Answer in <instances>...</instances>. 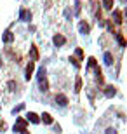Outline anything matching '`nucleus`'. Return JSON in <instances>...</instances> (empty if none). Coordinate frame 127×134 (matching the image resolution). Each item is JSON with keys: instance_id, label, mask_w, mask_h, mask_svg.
<instances>
[{"instance_id": "obj_1", "label": "nucleus", "mask_w": 127, "mask_h": 134, "mask_svg": "<svg viewBox=\"0 0 127 134\" xmlns=\"http://www.w3.org/2000/svg\"><path fill=\"white\" fill-rule=\"evenodd\" d=\"M14 132L26 134V120H25V119H16V124H14Z\"/></svg>"}, {"instance_id": "obj_2", "label": "nucleus", "mask_w": 127, "mask_h": 134, "mask_svg": "<svg viewBox=\"0 0 127 134\" xmlns=\"http://www.w3.org/2000/svg\"><path fill=\"white\" fill-rule=\"evenodd\" d=\"M52 42H54V45H58V47H61V45H64L66 44V38H64L61 33H56L52 37Z\"/></svg>"}, {"instance_id": "obj_3", "label": "nucleus", "mask_w": 127, "mask_h": 134, "mask_svg": "<svg viewBox=\"0 0 127 134\" xmlns=\"http://www.w3.org/2000/svg\"><path fill=\"white\" fill-rule=\"evenodd\" d=\"M19 19L25 21V23H28V21L31 19V12H30L28 9H21L19 10Z\"/></svg>"}, {"instance_id": "obj_4", "label": "nucleus", "mask_w": 127, "mask_h": 134, "mask_svg": "<svg viewBox=\"0 0 127 134\" xmlns=\"http://www.w3.org/2000/svg\"><path fill=\"white\" fill-rule=\"evenodd\" d=\"M56 104H59V106H66L68 104V98L64 94H56Z\"/></svg>"}, {"instance_id": "obj_5", "label": "nucleus", "mask_w": 127, "mask_h": 134, "mask_svg": "<svg viewBox=\"0 0 127 134\" xmlns=\"http://www.w3.org/2000/svg\"><path fill=\"white\" fill-rule=\"evenodd\" d=\"M2 40H4V44H10V42H14V33L7 30L4 33V37H2Z\"/></svg>"}, {"instance_id": "obj_6", "label": "nucleus", "mask_w": 127, "mask_h": 134, "mask_svg": "<svg viewBox=\"0 0 127 134\" xmlns=\"http://www.w3.org/2000/svg\"><path fill=\"white\" fill-rule=\"evenodd\" d=\"M115 94H117V89H115L113 85H106V87H104V96H106V98H113Z\"/></svg>"}, {"instance_id": "obj_7", "label": "nucleus", "mask_w": 127, "mask_h": 134, "mask_svg": "<svg viewBox=\"0 0 127 134\" xmlns=\"http://www.w3.org/2000/svg\"><path fill=\"white\" fill-rule=\"evenodd\" d=\"M33 70H35V63L33 61H30L28 65H26V80H30V77H31V75H33Z\"/></svg>"}, {"instance_id": "obj_8", "label": "nucleus", "mask_w": 127, "mask_h": 134, "mask_svg": "<svg viewBox=\"0 0 127 134\" xmlns=\"http://www.w3.org/2000/svg\"><path fill=\"white\" fill-rule=\"evenodd\" d=\"M26 120H28V122H31V124H38V122H40L38 115H37V113H33V111H30V113L26 115Z\"/></svg>"}, {"instance_id": "obj_9", "label": "nucleus", "mask_w": 127, "mask_h": 134, "mask_svg": "<svg viewBox=\"0 0 127 134\" xmlns=\"http://www.w3.org/2000/svg\"><path fill=\"white\" fill-rule=\"evenodd\" d=\"M78 30H80V33H82V35H87L91 28H89V25L85 23V21H80V25H78Z\"/></svg>"}, {"instance_id": "obj_10", "label": "nucleus", "mask_w": 127, "mask_h": 134, "mask_svg": "<svg viewBox=\"0 0 127 134\" xmlns=\"http://www.w3.org/2000/svg\"><path fill=\"white\" fill-rule=\"evenodd\" d=\"M30 54H31V61H38V51H37V47H35V45H31V47H30Z\"/></svg>"}, {"instance_id": "obj_11", "label": "nucleus", "mask_w": 127, "mask_h": 134, "mask_svg": "<svg viewBox=\"0 0 127 134\" xmlns=\"http://www.w3.org/2000/svg\"><path fill=\"white\" fill-rule=\"evenodd\" d=\"M103 59H104V65L112 66V63H113V56H112V52H104V56H103Z\"/></svg>"}, {"instance_id": "obj_12", "label": "nucleus", "mask_w": 127, "mask_h": 134, "mask_svg": "<svg viewBox=\"0 0 127 134\" xmlns=\"http://www.w3.org/2000/svg\"><path fill=\"white\" fill-rule=\"evenodd\" d=\"M38 85H40V91H42V92H45V91L49 89V84H47V80H45V79L38 80Z\"/></svg>"}, {"instance_id": "obj_13", "label": "nucleus", "mask_w": 127, "mask_h": 134, "mask_svg": "<svg viewBox=\"0 0 127 134\" xmlns=\"http://www.w3.org/2000/svg\"><path fill=\"white\" fill-rule=\"evenodd\" d=\"M113 19H115L117 25H120V23H122V12H120V10H115V12H113Z\"/></svg>"}, {"instance_id": "obj_14", "label": "nucleus", "mask_w": 127, "mask_h": 134, "mask_svg": "<svg viewBox=\"0 0 127 134\" xmlns=\"http://www.w3.org/2000/svg\"><path fill=\"white\" fill-rule=\"evenodd\" d=\"M115 38H117V42H118V45H120V47H125V40H124L122 33H115Z\"/></svg>"}, {"instance_id": "obj_15", "label": "nucleus", "mask_w": 127, "mask_h": 134, "mask_svg": "<svg viewBox=\"0 0 127 134\" xmlns=\"http://www.w3.org/2000/svg\"><path fill=\"white\" fill-rule=\"evenodd\" d=\"M42 120H44V124H47V125L52 124V117H51L49 113H44V115H42Z\"/></svg>"}, {"instance_id": "obj_16", "label": "nucleus", "mask_w": 127, "mask_h": 134, "mask_svg": "<svg viewBox=\"0 0 127 134\" xmlns=\"http://www.w3.org/2000/svg\"><path fill=\"white\" fill-rule=\"evenodd\" d=\"M80 89H82V79L77 77V80H75V92H80Z\"/></svg>"}, {"instance_id": "obj_17", "label": "nucleus", "mask_w": 127, "mask_h": 134, "mask_svg": "<svg viewBox=\"0 0 127 134\" xmlns=\"http://www.w3.org/2000/svg\"><path fill=\"white\" fill-rule=\"evenodd\" d=\"M103 7L110 10V9L113 7V0H103Z\"/></svg>"}, {"instance_id": "obj_18", "label": "nucleus", "mask_w": 127, "mask_h": 134, "mask_svg": "<svg viewBox=\"0 0 127 134\" xmlns=\"http://www.w3.org/2000/svg\"><path fill=\"white\" fill-rule=\"evenodd\" d=\"M38 80H42V79H45V68H38Z\"/></svg>"}, {"instance_id": "obj_19", "label": "nucleus", "mask_w": 127, "mask_h": 134, "mask_svg": "<svg viewBox=\"0 0 127 134\" xmlns=\"http://www.w3.org/2000/svg\"><path fill=\"white\" fill-rule=\"evenodd\" d=\"M75 14H80V0L75 2Z\"/></svg>"}, {"instance_id": "obj_20", "label": "nucleus", "mask_w": 127, "mask_h": 134, "mask_svg": "<svg viewBox=\"0 0 127 134\" xmlns=\"http://www.w3.org/2000/svg\"><path fill=\"white\" fill-rule=\"evenodd\" d=\"M89 68H96V59L94 58H89Z\"/></svg>"}, {"instance_id": "obj_21", "label": "nucleus", "mask_w": 127, "mask_h": 134, "mask_svg": "<svg viewBox=\"0 0 127 134\" xmlns=\"http://www.w3.org/2000/svg\"><path fill=\"white\" fill-rule=\"evenodd\" d=\"M75 54H77L78 59H82V58H84V51L82 49H77V51H75Z\"/></svg>"}, {"instance_id": "obj_22", "label": "nucleus", "mask_w": 127, "mask_h": 134, "mask_svg": "<svg viewBox=\"0 0 127 134\" xmlns=\"http://www.w3.org/2000/svg\"><path fill=\"white\" fill-rule=\"evenodd\" d=\"M16 87H18V84L10 80V82H9V89H10V91H16Z\"/></svg>"}, {"instance_id": "obj_23", "label": "nucleus", "mask_w": 127, "mask_h": 134, "mask_svg": "<svg viewBox=\"0 0 127 134\" xmlns=\"http://www.w3.org/2000/svg\"><path fill=\"white\" fill-rule=\"evenodd\" d=\"M23 108H25V104H19V106H16V108L12 110V113H18V111H21Z\"/></svg>"}, {"instance_id": "obj_24", "label": "nucleus", "mask_w": 127, "mask_h": 134, "mask_svg": "<svg viewBox=\"0 0 127 134\" xmlns=\"http://www.w3.org/2000/svg\"><path fill=\"white\" fill-rule=\"evenodd\" d=\"M106 134H117V131L113 129V127H108V129H106Z\"/></svg>"}, {"instance_id": "obj_25", "label": "nucleus", "mask_w": 127, "mask_h": 134, "mask_svg": "<svg viewBox=\"0 0 127 134\" xmlns=\"http://www.w3.org/2000/svg\"><path fill=\"white\" fill-rule=\"evenodd\" d=\"M5 129V124H4V122H0V131H4Z\"/></svg>"}, {"instance_id": "obj_26", "label": "nucleus", "mask_w": 127, "mask_h": 134, "mask_svg": "<svg viewBox=\"0 0 127 134\" xmlns=\"http://www.w3.org/2000/svg\"><path fill=\"white\" fill-rule=\"evenodd\" d=\"M0 65H2V61H0Z\"/></svg>"}]
</instances>
